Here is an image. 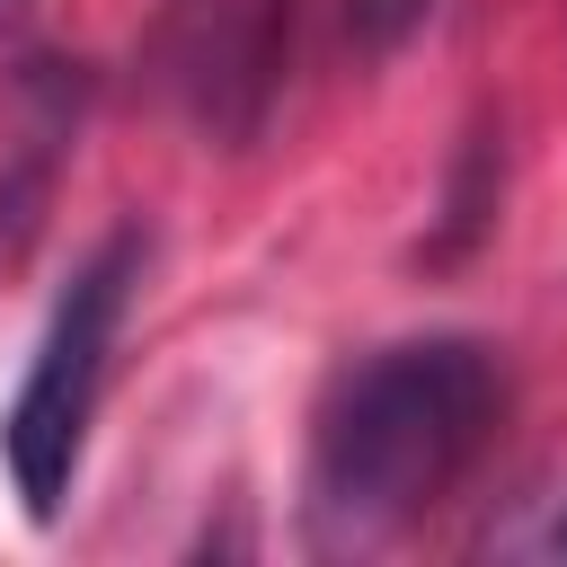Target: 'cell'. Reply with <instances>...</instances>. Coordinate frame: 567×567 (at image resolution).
<instances>
[{
  "mask_svg": "<svg viewBox=\"0 0 567 567\" xmlns=\"http://www.w3.org/2000/svg\"><path fill=\"white\" fill-rule=\"evenodd\" d=\"M496 416H505V363L478 337H399L354 354L310 416V470H301L310 540L319 549L399 540L478 470Z\"/></svg>",
  "mask_w": 567,
  "mask_h": 567,
  "instance_id": "1",
  "label": "cell"
},
{
  "mask_svg": "<svg viewBox=\"0 0 567 567\" xmlns=\"http://www.w3.org/2000/svg\"><path fill=\"white\" fill-rule=\"evenodd\" d=\"M133 284H142V230L97 239L71 266L53 319H44L35 354H27V381H18V399L0 416V470H9L18 505H27V523H53L71 505V478L89 461V425H97V399H106V363H115V328L133 310Z\"/></svg>",
  "mask_w": 567,
  "mask_h": 567,
  "instance_id": "2",
  "label": "cell"
},
{
  "mask_svg": "<svg viewBox=\"0 0 567 567\" xmlns=\"http://www.w3.org/2000/svg\"><path fill=\"white\" fill-rule=\"evenodd\" d=\"M292 0H168V80L204 133H248L275 89Z\"/></svg>",
  "mask_w": 567,
  "mask_h": 567,
  "instance_id": "3",
  "label": "cell"
},
{
  "mask_svg": "<svg viewBox=\"0 0 567 567\" xmlns=\"http://www.w3.org/2000/svg\"><path fill=\"white\" fill-rule=\"evenodd\" d=\"M425 9H434V0H346V35H354L363 53H390V44L416 35Z\"/></svg>",
  "mask_w": 567,
  "mask_h": 567,
  "instance_id": "4",
  "label": "cell"
},
{
  "mask_svg": "<svg viewBox=\"0 0 567 567\" xmlns=\"http://www.w3.org/2000/svg\"><path fill=\"white\" fill-rule=\"evenodd\" d=\"M549 549L567 558V496H558V523H549Z\"/></svg>",
  "mask_w": 567,
  "mask_h": 567,
  "instance_id": "5",
  "label": "cell"
},
{
  "mask_svg": "<svg viewBox=\"0 0 567 567\" xmlns=\"http://www.w3.org/2000/svg\"><path fill=\"white\" fill-rule=\"evenodd\" d=\"M18 9H27V0H0V18H18Z\"/></svg>",
  "mask_w": 567,
  "mask_h": 567,
  "instance_id": "6",
  "label": "cell"
}]
</instances>
